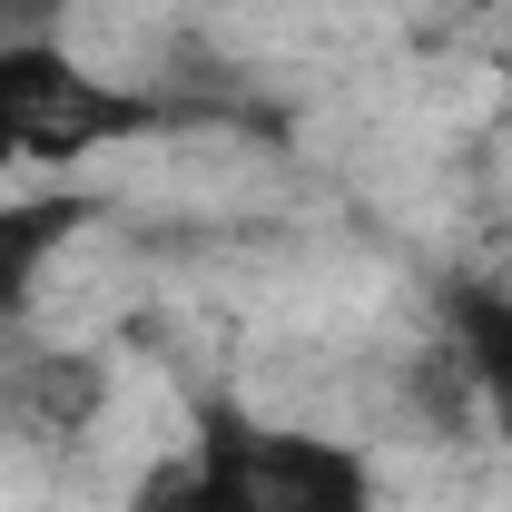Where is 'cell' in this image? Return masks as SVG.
Returning <instances> with one entry per match:
<instances>
[{
	"instance_id": "6da1fadb",
	"label": "cell",
	"mask_w": 512,
	"mask_h": 512,
	"mask_svg": "<svg viewBox=\"0 0 512 512\" xmlns=\"http://www.w3.org/2000/svg\"><path fill=\"white\" fill-rule=\"evenodd\" d=\"M188 473H197V512H375V483L345 444L296 434V424H256L237 404L197 414Z\"/></svg>"
},
{
	"instance_id": "7a4b0ae2",
	"label": "cell",
	"mask_w": 512,
	"mask_h": 512,
	"mask_svg": "<svg viewBox=\"0 0 512 512\" xmlns=\"http://www.w3.org/2000/svg\"><path fill=\"white\" fill-rule=\"evenodd\" d=\"M158 109L99 89L89 69L50 40H0V168H69L99 138H128Z\"/></svg>"
},
{
	"instance_id": "3957f363",
	"label": "cell",
	"mask_w": 512,
	"mask_h": 512,
	"mask_svg": "<svg viewBox=\"0 0 512 512\" xmlns=\"http://www.w3.org/2000/svg\"><path fill=\"white\" fill-rule=\"evenodd\" d=\"M99 404H109V375H99L89 355H20V365L0 375V414H10V434H30V444L89 434Z\"/></svg>"
},
{
	"instance_id": "277c9868",
	"label": "cell",
	"mask_w": 512,
	"mask_h": 512,
	"mask_svg": "<svg viewBox=\"0 0 512 512\" xmlns=\"http://www.w3.org/2000/svg\"><path fill=\"white\" fill-rule=\"evenodd\" d=\"M89 197H0V316H20L50 276V256L89 227Z\"/></svg>"
},
{
	"instance_id": "5b68a950",
	"label": "cell",
	"mask_w": 512,
	"mask_h": 512,
	"mask_svg": "<svg viewBox=\"0 0 512 512\" xmlns=\"http://www.w3.org/2000/svg\"><path fill=\"white\" fill-rule=\"evenodd\" d=\"M453 345H463L473 384L493 394V424H503V444H512V306L483 296V286H453Z\"/></svg>"
},
{
	"instance_id": "8992f818",
	"label": "cell",
	"mask_w": 512,
	"mask_h": 512,
	"mask_svg": "<svg viewBox=\"0 0 512 512\" xmlns=\"http://www.w3.org/2000/svg\"><path fill=\"white\" fill-rule=\"evenodd\" d=\"M128 512H197V473H188V453H158V463H148V483L128 493Z\"/></svg>"
},
{
	"instance_id": "52a82bcc",
	"label": "cell",
	"mask_w": 512,
	"mask_h": 512,
	"mask_svg": "<svg viewBox=\"0 0 512 512\" xmlns=\"http://www.w3.org/2000/svg\"><path fill=\"white\" fill-rule=\"evenodd\" d=\"M60 0H0V40H50Z\"/></svg>"
}]
</instances>
